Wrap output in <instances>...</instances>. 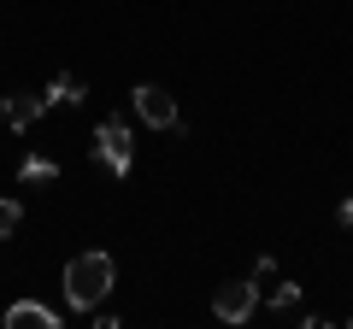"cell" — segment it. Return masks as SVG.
<instances>
[{
  "label": "cell",
  "mask_w": 353,
  "mask_h": 329,
  "mask_svg": "<svg viewBox=\"0 0 353 329\" xmlns=\"http://www.w3.org/2000/svg\"><path fill=\"white\" fill-rule=\"evenodd\" d=\"M112 253H101V247H88V253H77L71 265H65V300L77 306V312H94V306L112 294Z\"/></svg>",
  "instance_id": "6da1fadb"
},
{
  "label": "cell",
  "mask_w": 353,
  "mask_h": 329,
  "mask_svg": "<svg viewBox=\"0 0 353 329\" xmlns=\"http://www.w3.org/2000/svg\"><path fill=\"white\" fill-rule=\"evenodd\" d=\"M94 153H101V164L112 171V177H130V164H136V141H130L124 118H106V124L94 129Z\"/></svg>",
  "instance_id": "7a4b0ae2"
},
{
  "label": "cell",
  "mask_w": 353,
  "mask_h": 329,
  "mask_svg": "<svg viewBox=\"0 0 353 329\" xmlns=\"http://www.w3.org/2000/svg\"><path fill=\"white\" fill-rule=\"evenodd\" d=\"M130 100H136V118L148 129H183V118H176V100H171V89H159V83H141L136 94H130Z\"/></svg>",
  "instance_id": "3957f363"
},
{
  "label": "cell",
  "mask_w": 353,
  "mask_h": 329,
  "mask_svg": "<svg viewBox=\"0 0 353 329\" xmlns=\"http://www.w3.org/2000/svg\"><path fill=\"white\" fill-rule=\"evenodd\" d=\"M212 312L224 317V323H248L253 312H259V282H224V288L212 294Z\"/></svg>",
  "instance_id": "277c9868"
},
{
  "label": "cell",
  "mask_w": 353,
  "mask_h": 329,
  "mask_svg": "<svg viewBox=\"0 0 353 329\" xmlns=\"http://www.w3.org/2000/svg\"><path fill=\"white\" fill-rule=\"evenodd\" d=\"M0 323L6 329H59V312H48L41 300H18V306L0 312Z\"/></svg>",
  "instance_id": "5b68a950"
},
{
  "label": "cell",
  "mask_w": 353,
  "mask_h": 329,
  "mask_svg": "<svg viewBox=\"0 0 353 329\" xmlns=\"http://www.w3.org/2000/svg\"><path fill=\"white\" fill-rule=\"evenodd\" d=\"M48 106H53L48 94H6V129H30Z\"/></svg>",
  "instance_id": "8992f818"
},
{
  "label": "cell",
  "mask_w": 353,
  "mask_h": 329,
  "mask_svg": "<svg viewBox=\"0 0 353 329\" xmlns=\"http://www.w3.org/2000/svg\"><path fill=\"white\" fill-rule=\"evenodd\" d=\"M48 100H53V106H83V100H88L83 76H71V71H53V83H48Z\"/></svg>",
  "instance_id": "52a82bcc"
},
{
  "label": "cell",
  "mask_w": 353,
  "mask_h": 329,
  "mask_svg": "<svg viewBox=\"0 0 353 329\" xmlns=\"http://www.w3.org/2000/svg\"><path fill=\"white\" fill-rule=\"evenodd\" d=\"M271 312L301 317V323H306V312H301V288H294V282H277V288H271Z\"/></svg>",
  "instance_id": "ba28073f"
},
{
  "label": "cell",
  "mask_w": 353,
  "mask_h": 329,
  "mask_svg": "<svg viewBox=\"0 0 353 329\" xmlns=\"http://www.w3.org/2000/svg\"><path fill=\"white\" fill-rule=\"evenodd\" d=\"M53 177H59V164L41 159V153H30V159L18 164V182H53Z\"/></svg>",
  "instance_id": "9c48e42d"
},
{
  "label": "cell",
  "mask_w": 353,
  "mask_h": 329,
  "mask_svg": "<svg viewBox=\"0 0 353 329\" xmlns=\"http://www.w3.org/2000/svg\"><path fill=\"white\" fill-rule=\"evenodd\" d=\"M18 224H24V206H18V200H12V194H6V200H0V241L12 235V229H18Z\"/></svg>",
  "instance_id": "30bf717a"
},
{
  "label": "cell",
  "mask_w": 353,
  "mask_h": 329,
  "mask_svg": "<svg viewBox=\"0 0 353 329\" xmlns=\"http://www.w3.org/2000/svg\"><path fill=\"white\" fill-rule=\"evenodd\" d=\"M336 217H341V229H353V200H341V206H336Z\"/></svg>",
  "instance_id": "8fae6325"
}]
</instances>
